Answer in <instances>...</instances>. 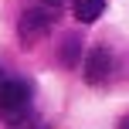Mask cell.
<instances>
[{"mask_svg":"<svg viewBox=\"0 0 129 129\" xmlns=\"http://www.w3.org/2000/svg\"><path fill=\"white\" fill-rule=\"evenodd\" d=\"M31 99H34V85L27 78H0V119L7 122H24L31 116Z\"/></svg>","mask_w":129,"mask_h":129,"instance_id":"obj_1","label":"cell"},{"mask_svg":"<svg viewBox=\"0 0 129 129\" xmlns=\"http://www.w3.org/2000/svg\"><path fill=\"white\" fill-rule=\"evenodd\" d=\"M58 10H61V0H41V4L27 7V10L20 14V20H17L20 41H24V44H31V41L44 38V34L54 27V20H58Z\"/></svg>","mask_w":129,"mask_h":129,"instance_id":"obj_2","label":"cell"},{"mask_svg":"<svg viewBox=\"0 0 129 129\" xmlns=\"http://www.w3.org/2000/svg\"><path fill=\"white\" fill-rule=\"evenodd\" d=\"M82 71H85V78L92 85L109 82V75H112V51L109 48H92L85 54V61H82Z\"/></svg>","mask_w":129,"mask_h":129,"instance_id":"obj_3","label":"cell"},{"mask_svg":"<svg viewBox=\"0 0 129 129\" xmlns=\"http://www.w3.org/2000/svg\"><path fill=\"white\" fill-rule=\"evenodd\" d=\"M71 10H75V17L82 20V24H92V20L102 17L105 0H71Z\"/></svg>","mask_w":129,"mask_h":129,"instance_id":"obj_4","label":"cell"},{"mask_svg":"<svg viewBox=\"0 0 129 129\" xmlns=\"http://www.w3.org/2000/svg\"><path fill=\"white\" fill-rule=\"evenodd\" d=\"M64 64H68V68H75V64H78V38H75V34L64 41Z\"/></svg>","mask_w":129,"mask_h":129,"instance_id":"obj_5","label":"cell"},{"mask_svg":"<svg viewBox=\"0 0 129 129\" xmlns=\"http://www.w3.org/2000/svg\"><path fill=\"white\" fill-rule=\"evenodd\" d=\"M119 129H129V116H126V119H122V122H119Z\"/></svg>","mask_w":129,"mask_h":129,"instance_id":"obj_6","label":"cell"}]
</instances>
